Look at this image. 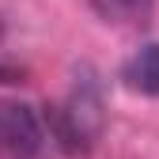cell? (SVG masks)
<instances>
[{
  "instance_id": "obj_5",
  "label": "cell",
  "mask_w": 159,
  "mask_h": 159,
  "mask_svg": "<svg viewBox=\"0 0 159 159\" xmlns=\"http://www.w3.org/2000/svg\"><path fill=\"white\" fill-rule=\"evenodd\" d=\"M0 152H4V148H0Z\"/></svg>"
},
{
  "instance_id": "obj_4",
  "label": "cell",
  "mask_w": 159,
  "mask_h": 159,
  "mask_svg": "<svg viewBox=\"0 0 159 159\" xmlns=\"http://www.w3.org/2000/svg\"><path fill=\"white\" fill-rule=\"evenodd\" d=\"M155 0H91V8L106 19V23H140L148 19Z\"/></svg>"
},
{
  "instance_id": "obj_3",
  "label": "cell",
  "mask_w": 159,
  "mask_h": 159,
  "mask_svg": "<svg viewBox=\"0 0 159 159\" xmlns=\"http://www.w3.org/2000/svg\"><path fill=\"white\" fill-rule=\"evenodd\" d=\"M121 80L140 95H159V42H148L136 49L121 68Z\"/></svg>"
},
{
  "instance_id": "obj_2",
  "label": "cell",
  "mask_w": 159,
  "mask_h": 159,
  "mask_svg": "<svg viewBox=\"0 0 159 159\" xmlns=\"http://www.w3.org/2000/svg\"><path fill=\"white\" fill-rule=\"evenodd\" d=\"M46 144V129L38 114L23 102H4L0 106V148L15 159H34Z\"/></svg>"
},
{
  "instance_id": "obj_1",
  "label": "cell",
  "mask_w": 159,
  "mask_h": 159,
  "mask_svg": "<svg viewBox=\"0 0 159 159\" xmlns=\"http://www.w3.org/2000/svg\"><path fill=\"white\" fill-rule=\"evenodd\" d=\"M49 129L65 152H87L102 129V102H98L95 87L91 84L76 87L68 95V102L49 114Z\"/></svg>"
}]
</instances>
